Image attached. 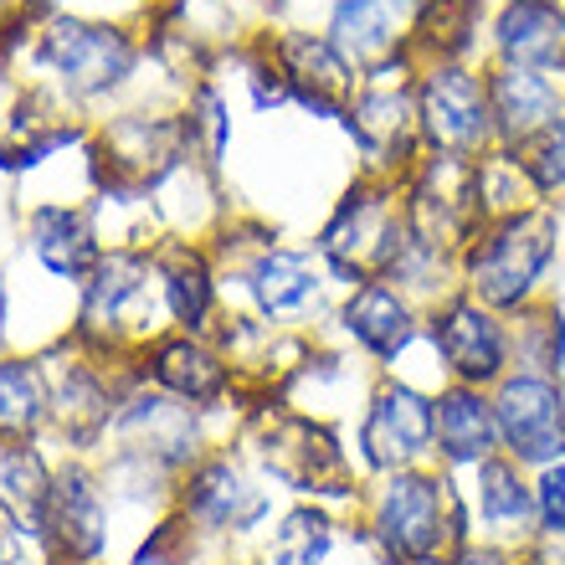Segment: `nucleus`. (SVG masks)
<instances>
[{"instance_id":"obj_25","label":"nucleus","mask_w":565,"mask_h":565,"mask_svg":"<svg viewBox=\"0 0 565 565\" xmlns=\"http://www.w3.org/2000/svg\"><path fill=\"white\" fill-rule=\"evenodd\" d=\"M509 340H514V371H565V309L551 294L524 303L520 313H509Z\"/></svg>"},{"instance_id":"obj_29","label":"nucleus","mask_w":565,"mask_h":565,"mask_svg":"<svg viewBox=\"0 0 565 565\" xmlns=\"http://www.w3.org/2000/svg\"><path fill=\"white\" fill-rule=\"evenodd\" d=\"M524 160H530V170H535L545 201H551V206L555 201H565V114L540 139L524 145Z\"/></svg>"},{"instance_id":"obj_10","label":"nucleus","mask_w":565,"mask_h":565,"mask_svg":"<svg viewBox=\"0 0 565 565\" xmlns=\"http://www.w3.org/2000/svg\"><path fill=\"white\" fill-rule=\"evenodd\" d=\"M268 57L294 104L313 108L324 119H344L350 114V104L360 93V73L340 57V46L329 42L324 31L319 36L313 31H282V36L268 42Z\"/></svg>"},{"instance_id":"obj_12","label":"nucleus","mask_w":565,"mask_h":565,"mask_svg":"<svg viewBox=\"0 0 565 565\" xmlns=\"http://www.w3.org/2000/svg\"><path fill=\"white\" fill-rule=\"evenodd\" d=\"M340 329L365 360L396 365V360L422 340L427 313H422L391 278H371V282H355L350 298L340 303Z\"/></svg>"},{"instance_id":"obj_13","label":"nucleus","mask_w":565,"mask_h":565,"mask_svg":"<svg viewBox=\"0 0 565 565\" xmlns=\"http://www.w3.org/2000/svg\"><path fill=\"white\" fill-rule=\"evenodd\" d=\"M242 278H247V294H253L257 313L268 324H298V319L319 313L329 288L324 257L294 253V247H278V242H263Z\"/></svg>"},{"instance_id":"obj_21","label":"nucleus","mask_w":565,"mask_h":565,"mask_svg":"<svg viewBox=\"0 0 565 565\" xmlns=\"http://www.w3.org/2000/svg\"><path fill=\"white\" fill-rule=\"evenodd\" d=\"M324 36L340 46V57L355 67L360 77L391 62L406 42V21L396 15L391 0H334Z\"/></svg>"},{"instance_id":"obj_30","label":"nucleus","mask_w":565,"mask_h":565,"mask_svg":"<svg viewBox=\"0 0 565 565\" xmlns=\"http://www.w3.org/2000/svg\"><path fill=\"white\" fill-rule=\"evenodd\" d=\"M535 514H540V535L565 540V458L535 473Z\"/></svg>"},{"instance_id":"obj_17","label":"nucleus","mask_w":565,"mask_h":565,"mask_svg":"<svg viewBox=\"0 0 565 565\" xmlns=\"http://www.w3.org/2000/svg\"><path fill=\"white\" fill-rule=\"evenodd\" d=\"M493 452H499V422H493L489 391L447 381L431 396V458L443 462L447 473H458V468L489 462Z\"/></svg>"},{"instance_id":"obj_20","label":"nucleus","mask_w":565,"mask_h":565,"mask_svg":"<svg viewBox=\"0 0 565 565\" xmlns=\"http://www.w3.org/2000/svg\"><path fill=\"white\" fill-rule=\"evenodd\" d=\"M149 257L139 253H108L98 257L88 282V298H83V340H108L119 344L129 319L139 313V303L149 298Z\"/></svg>"},{"instance_id":"obj_27","label":"nucleus","mask_w":565,"mask_h":565,"mask_svg":"<svg viewBox=\"0 0 565 565\" xmlns=\"http://www.w3.org/2000/svg\"><path fill=\"white\" fill-rule=\"evenodd\" d=\"M42 412H46V391L36 365L0 360V447H15L21 437H31Z\"/></svg>"},{"instance_id":"obj_14","label":"nucleus","mask_w":565,"mask_h":565,"mask_svg":"<svg viewBox=\"0 0 565 565\" xmlns=\"http://www.w3.org/2000/svg\"><path fill=\"white\" fill-rule=\"evenodd\" d=\"M104 489L88 468H62L46 489L42 509V545L57 565H93L104 555Z\"/></svg>"},{"instance_id":"obj_3","label":"nucleus","mask_w":565,"mask_h":565,"mask_svg":"<svg viewBox=\"0 0 565 565\" xmlns=\"http://www.w3.org/2000/svg\"><path fill=\"white\" fill-rule=\"evenodd\" d=\"M406 242H412V226H406L402 180L365 170L319 232V257L334 278L355 288V282L386 278L396 268V257L406 253Z\"/></svg>"},{"instance_id":"obj_34","label":"nucleus","mask_w":565,"mask_h":565,"mask_svg":"<svg viewBox=\"0 0 565 565\" xmlns=\"http://www.w3.org/2000/svg\"><path fill=\"white\" fill-rule=\"evenodd\" d=\"M0 324H6V294H0ZM0 334H6V329H0Z\"/></svg>"},{"instance_id":"obj_16","label":"nucleus","mask_w":565,"mask_h":565,"mask_svg":"<svg viewBox=\"0 0 565 565\" xmlns=\"http://www.w3.org/2000/svg\"><path fill=\"white\" fill-rule=\"evenodd\" d=\"M268 514V493L232 458H206L185 483V520L206 535H253Z\"/></svg>"},{"instance_id":"obj_28","label":"nucleus","mask_w":565,"mask_h":565,"mask_svg":"<svg viewBox=\"0 0 565 565\" xmlns=\"http://www.w3.org/2000/svg\"><path fill=\"white\" fill-rule=\"evenodd\" d=\"M329 545H334V520L324 509H294L273 535L268 565H324Z\"/></svg>"},{"instance_id":"obj_1","label":"nucleus","mask_w":565,"mask_h":565,"mask_svg":"<svg viewBox=\"0 0 565 565\" xmlns=\"http://www.w3.org/2000/svg\"><path fill=\"white\" fill-rule=\"evenodd\" d=\"M365 530L391 565H452L468 545V504L443 462L381 473L365 493Z\"/></svg>"},{"instance_id":"obj_5","label":"nucleus","mask_w":565,"mask_h":565,"mask_svg":"<svg viewBox=\"0 0 565 565\" xmlns=\"http://www.w3.org/2000/svg\"><path fill=\"white\" fill-rule=\"evenodd\" d=\"M253 452L263 473L278 478L282 489L313 493V499H360L355 468L344 458L340 437L303 412L263 406L253 422Z\"/></svg>"},{"instance_id":"obj_18","label":"nucleus","mask_w":565,"mask_h":565,"mask_svg":"<svg viewBox=\"0 0 565 565\" xmlns=\"http://www.w3.org/2000/svg\"><path fill=\"white\" fill-rule=\"evenodd\" d=\"M493 62L565 77V0H504L493 15Z\"/></svg>"},{"instance_id":"obj_31","label":"nucleus","mask_w":565,"mask_h":565,"mask_svg":"<svg viewBox=\"0 0 565 565\" xmlns=\"http://www.w3.org/2000/svg\"><path fill=\"white\" fill-rule=\"evenodd\" d=\"M452 565H524L520 555H514V545H493V540H468L458 555H452Z\"/></svg>"},{"instance_id":"obj_8","label":"nucleus","mask_w":565,"mask_h":565,"mask_svg":"<svg viewBox=\"0 0 565 565\" xmlns=\"http://www.w3.org/2000/svg\"><path fill=\"white\" fill-rule=\"evenodd\" d=\"M493 422H499V452L520 468L540 473L565 458V386L561 375L509 371L489 391Z\"/></svg>"},{"instance_id":"obj_19","label":"nucleus","mask_w":565,"mask_h":565,"mask_svg":"<svg viewBox=\"0 0 565 565\" xmlns=\"http://www.w3.org/2000/svg\"><path fill=\"white\" fill-rule=\"evenodd\" d=\"M478 489H473V514L483 524V535L493 545H530L540 535V514H535V478L530 468H520L514 458L493 452L489 462L473 468Z\"/></svg>"},{"instance_id":"obj_11","label":"nucleus","mask_w":565,"mask_h":565,"mask_svg":"<svg viewBox=\"0 0 565 565\" xmlns=\"http://www.w3.org/2000/svg\"><path fill=\"white\" fill-rule=\"evenodd\" d=\"M42 62L62 77V88L73 98H98L129 77L135 42L124 31L93 26V21H52L42 36Z\"/></svg>"},{"instance_id":"obj_6","label":"nucleus","mask_w":565,"mask_h":565,"mask_svg":"<svg viewBox=\"0 0 565 565\" xmlns=\"http://www.w3.org/2000/svg\"><path fill=\"white\" fill-rule=\"evenodd\" d=\"M417 119L427 154L478 160L483 149L499 145L489 108V73H473L468 62L417 67Z\"/></svg>"},{"instance_id":"obj_22","label":"nucleus","mask_w":565,"mask_h":565,"mask_svg":"<svg viewBox=\"0 0 565 565\" xmlns=\"http://www.w3.org/2000/svg\"><path fill=\"white\" fill-rule=\"evenodd\" d=\"M145 371L160 381L175 402H191V406H211L222 402L232 391V371L216 350H206L201 340H160L154 350L145 355Z\"/></svg>"},{"instance_id":"obj_32","label":"nucleus","mask_w":565,"mask_h":565,"mask_svg":"<svg viewBox=\"0 0 565 565\" xmlns=\"http://www.w3.org/2000/svg\"><path fill=\"white\" fill-rule=\"evenodd\" d=\"M391 6H396V15H402V21H412V15H422L431 6V0H391Z\"/></svg>"},{"instance_id":"obj_9","label":"nucleus","mask_w":565,"mask_h":565,"mask_svg":"<svg viewBox=\"0 0 565 565\" xmlns=\"http://www.w3.org/2000/svg\"><path fill=\"white\" fill-rule=\"evenodd\" d=\"M355 447H360V462L375 478L431 462V396L417 386H406V381L381 375L375 391L365 396V417H360Z\"/></svg>"},{"instance_id":"obj_24","label":"nucleus","mask_w":565,"mask_h":565,"mask_svg":"<svg viewBox=\"0 0 565 565\" xmlns=\"http://www.w3.org/2000/svg\"><path fill=\"white\" fill-rule=\"evenodd\" d=\"M31 247L62 278H83L88 268H98V242H93V226L83 211L42 206L31 216Z\"/></svg>"},{"instance_id":"obj_7","label":"nucleus","mask_w":565,"mask_h":565,"mask_svg":"<svg viewBox=\"0 0 565 565\" xmlns=\"http://www.w3.org/2000/svg\"><path fill=\"white\" fill-rule=\"evenodd\" d=\"M427 344L443 360L447 381L458 386H478L493 391L514 371V340H509V319L504 313L483 309L478 298L452 294L437 309H427Z\"/></svg>"},{"instance_id":"obj_4","label":"nucleus","mask_w":565,"mask_h":565,"mask_svg":"<svg viewBox=\"0 0 565 565\" xmlns=\"http://www.w3.org/2000/svg\"><path fill=\"white\" fill-rule=\"evenodd\" d=\"M344 129L365 154L371 175L406 180L417 170L427 145H422V119H417V67H412L406 52H396L391 62H381V67L360 77V93L350 114H344Z\"/></svg>"},{"instance_id":"obj_2","label":"nucleus","mask_w":565,"mask_h":565,"mask_svg":"<svg viewBox=\"0 0 565 565\" xmlns=\"http://www.w3.org/2000/svg\"><path fill=\"white\" fill-rule=\"evenodd\" d=\"M561 253V211L535 206L504 222H483L473 242L458 253L462 294L493 313H520L524 303L545 298V273Z\"/></svg>"},{"instance_id":"obj_26","label":"nucleus","mask_w":565,"mask_h":565,"mask_svg":"<svg viewBox=\"0 0 565 565\" xmlns=\"http://www.w3.org/2000/svg\"><path fill=\"white\" fill-rule=\"evenodd\" d=\"M160 294H164V309L175 313V324L180 329H206L211 319V303H216V282H211V268H206V257L191 253V247H180L170 263H164L160 273Z\"/></svg>"},{"instance_id":"obj_33","label":"nucleus","mask_w":565,"mask_h":565,"mask_svg":"<svg viewBox=\"0 0 565 565\" xmlns=\"http://www.w3.org/2000/svg\"><path fill=\"white\" fill-rule=\"evenodd\" d=\"M11 555H15V551H11V540H6V530H0V565H11Z\"/></svg>"},{"instance_id":"obj_23","label":"nucleus","mask_w":565,"mask_h":565,"mask_svg":"<svg viewBox=\"0 0 565 565\" xmlns=\"http://www.w3.org/2000/svg\"><path fill=\"white\" fill-rule=\"evenodd\" d=\"M473 191H478V216L483 222H504V216H520V211L551 206L530 160H524V149H509V145H493L473 160Z\"/></svg>"},{"instance_id":"obj_15","label":"nucleus","mask_w":565,"mask_h":565,"mask_svg":"<svg viewBox=\"0 0 565 565\" xmlns=\"http://www.w3.org/2000/svg\"><path fill=\"white\" fill-rule=\"evenodd\" d=\"M489 108H493V139L509 149H524L565 114V77L540 73V67H504V62H493Z\"/></svg>"}]
</instances>
